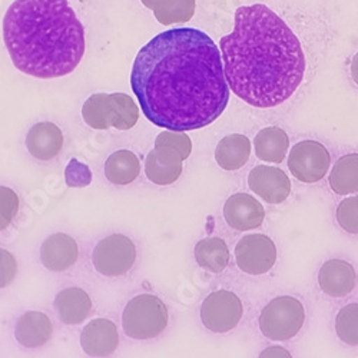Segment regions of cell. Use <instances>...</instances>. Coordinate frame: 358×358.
<instances>
[{"instance_id":"cell-29","label":"cell","mask_w":358,"mask_h":358,"mask_svg":"<svg viewBox=\"0 0 358 358\" xmlns=\"http://www.w3.org/2000/svg\"><path fill=\"white\" fill-rule=\"evenodd\" d=\"M337 222L348 234L358 235V195L348 196L337 206Z\"/></svg>"},{"instance_id":"cell-16","label":"cell","mask_w":358,"mask_h":358,"mask_svg":"<svg viewBox=\"0 0 358 358\" xmlns=\"http://www.w3.org/2000/svg\"><path fill=\"white\" fill-rule=\"evenodd\" d=\"M357 281L354 266L344 259L327 261L318 273V284L324 294L330 296H345L352 292Z\"/></svg>"},{"instance_id":"cell-4","label":"cell","mask_w":358,"mask_h":358,"mask_svg":"<svg viewBox=\"0 0 358 358\" xmlns=\"http://www.w3.org/2000/svg\"><path fill=\"white\" fill-rule=\"evenodd\" d=\"M83 121L94 129H132L139 119V108L127 94H95L82 106Z\"/></svg>"},{"instance_id":"cell-2","label":"cell","mask_w":358,"mask_h":358,"mask_svg":"<svg viewBox=\"0 0 358 358\" xmlns=\"http://www.w3.org/2000/svg\"><path fill=\"white\" fill-rule=\"evenodd\" d=\"M232 94L255 108H274L292 96L306 73V56L289 26L268 6L235 12V27L220 41Z\"/></svg>"},{"instance_id":"cell-14","label":"cell","mask_w":358,"mask_h":358,"mask_svg":"<svg viewBox=\"0 0 358 358\" xmlns=\"http://www.w3.org/2000/svg\"><path fill=\"white\" fill-rule=\"evenodd\" d=\"M79 247L73 238L64 232L49 235L41 247V261L53 273H62L78 261Z\"/></svg>"},{"instance_id":"cell-17","label":"cell","mask_w":358,"mask_h":358,"mask_svg":"<svg viewBox=\"0 0 358 358\" xmlns=\"http://www.w3.org/2000/svg\"><path fill=\"white\" fill-rule=\"evenodd\" d=\"M64 134L52 122H39L27 132L26 148L39 161H50L62 151Z\"/></svg>"},{"instance_id":"cell-11","label":"cell","mask_w":358,"mask_h":358,"mask_svg":"<svg viewBox=\"0 0 358 358\" xmlns=\"http://www.w3.org/2000/svg\"><path fill=\"white\" fill-rule=\"evenodd\" d=\"M250 189L268 203H281L291 194L288 175L275 166L258 165L248 175Z\"/></svg>"},{"instance_id":"cell-24","label":"cell","mask_w":358,"mask_h":358,"mask_svg":"<svg viewBox=\"0 0 358 358\" xmlns=\"http://www.w3.org/2000/svg\"><path fill=\"white\" fill-rule=\"evenodd\" d=\"M328 182L337 195L358 192V154L341 157L333 166Z\"/></svg>"},{"instance_id":"cell-33","label":"cell","mask_w":358,"mask_h":358,"mask_svg":"<svg viewBox=\"0 0 358 358\" xmlns=\"http://www.w3.org/2000/svg\"><path fill=\"white\" fill-rule=\"evenodd\" d=\"M350 69H351V78H352V80L355 82V85H358V52H357V53L354 55V57H352Z\"/></svg>"},{"instance_id":"cell-5","label":"cell","mask_w":358,"mask_h":358,"mask_svg":"<svg viewBox=\"0 0 358 358\" xmlns=\"http://www.w3.org/2000/svg\"><path fill=\"white\" fill-rule=\"evenodd\" d=\"M168 308L161 298L152 294L134 296L122 314L124 333L134 340L158 337L168 325Z\"/></svg>"},{"instance_id":"cell-30","label":"cell","mask_w":358,"mask_h":358,"mask_svg":"<svg viewBox=\"0 0 358 358\" xmlns=\"http://www.w3.org/2000/svg\"><path fill=\"white\" fill-rule=\"evenodd\" d=\"M65 179L69 187L83 188L92 182V173L86 164H82L78 159H71L65 169Z\"/></svg>"},{"instance_id":"cell-19","label":"cell","mask_w":358,"mask_h":358,"mask_svg":"<svg viewBox=\"0 0 358 358\" xmlns=\"http://www.w3.org/2000/svg\"><path fill=\"white\" fill-rule=\"evenodd\" d=\"M53 333L50 318L41 311H27L16 322L15 338L26 348L45 345Z\"/></svg>"},{"instance_id":"cell-6","label":"cell","mask_w":358,"mask_h":358,"mask_svg":"<svg viewBox=\"0 0 358 358\" xmlns=\"http://www.w3.org/2000/svg\"><path fill=\"white\" fill-rule=\"evenodd\" d=\"M306 310L300 300L282 295L268 303L259 315L261 333L273 341L294 338L304 325Z\"/></svg>"},{"instance_id":"cell-28","label":"cell","mask_w":358,"mask_h":358,"mask_svg":"<svg viewBox=\"0 0 358 358\" xmlns=\"http://www.w3.org/2000/svg\"><path fill=\"white\" fill-rule=\"evenodd\" d=\"M20 201L17 194L9 188L0 185V232L5 231L16 218Z\"/></svg>"},{"instance_id":"cell-32","label":"cell","mask_w":358,"mask_h":358,"mask_svg":"<svg viewBox=\"0 0 358 358\" xmlns=\"http://www.w3.org/2000/svg\"><path fill=\"white\" fill-rule=\"evenodd\" d=\"M258 358H292L291 352L280 345H271V347H266Z\"/></svg>"},{"instance_id":"cell-15","label":"cell","mask_w":358,"mask_h":358,"mask_svg":"<svg viewBox=\"0 0 358 358\" xmlns=\"http://www.w3.org/2000/svg\"><path fill=\"white\" fill-rule=\"evenodd\" d=\"M182 162V157L176 151L168 148H155L145 159L146 178L155 185H171L181 176Z\"/></svg>"},{"instance_id":"cell-34","label":"cell","mask_w":358,"mask_h":358,"mask_svg":"<svg viewBox=\"0 0 358 358\" xmlns=\"http://www.w3.org/2000/svg\"><path fill=\"white\" fill-rule=\"evenodd\" d=\"M141 2H142V5H143L145 8L152 9V6H154V3L157 2V0H141Z\"/></svg>"},{"instance_id":"cell-12","label":"cell","mask_w":358,"mask_h":358,"mask_svg":"<svg viewBox=\"0 0 358 358\" xmlns=\"http://www.w3.org/2000/svg\"><path fill=\"white\" fill-rule=\"evenodd\" d=\"M224 218L228 227L235 231H250L262 225L265 210L252 195L238 192L227 199Z\"/></svg>"},{"instance_id":"cell-9","label":"cell","mask_w":358,"mask_h":358,"mask_svg":"<svg viewBox=\"0 0 358 358\" xmlns=\"http://www.w3.org/2000/svg\"><path fill=\"white\" fill-rule=\"evenodd\" d=\"M331 157L328 149L318 141L307 139L292 146L288 168L289 172L304 184H315L327 175Z\"/></svg>"},{"instance_id":"cell-1","label":"cell","mask_w":358,"mask_h":358,"mask_svg":"<svg viewBox=\"0 0 358 358\" xmlns=\"http://www.w3.org/2000/svg\"><path fill=\"white\" fill-rule=\"evenodd\" d=\"M131 86L148 121L169 131L211 125L229 101L221 50L194 27L149 41L135 57Z\"/></svg>"},{"instance_id":"cell-21","label":"cell","mask_w":358,"mask_h":358,"mask_svg":"<svg viewBox=\"0 0 358 358\" xmlns=\"http://www.w3.org/2000/svg\"><path fill=\"white\" fill-rule=\"evenodd\" d=\"M255 155L264 162L281 164L289 148L287 132L278 127H268L261 129L254 139Z\"/></svg>"},{"instance_id":"cell-23","label":"cell","mask_w":358,"mask_h":358,"mask_svg":"<svg viewBox=\"0 0 358 358\" xmlns=\"http://www.w3.org/2000/svg\"><path fill=\"white\" fill-rule=\"evenodd\" d=\"M194 254L198 265L211 273L224 271L231 259L227 243L218 236L205 238V240L199 241L195 245Z\"/></svg>"},{"instance_id":"cell-27","label":"cell","mask_w":358,"mask_h":358,"mask_svg":"<svg viewBox=\"0 0 358 358\" xmlns=\"http://www.w3.org/2000/svg\"><path fill=\"white\" fill-rule=\"evenodd\" d=\"M155 148L172 149V151H176L185 161L192 152V142L187 132L166 129L157 136Z\"/></svg>"},{"instance_id":"cell-26","label":"cell","mask_w":358,"mask_h":358,"mask_svg":"<svg viewBox=\"0 0 358 358\" xmlns=\"http://www.w3.org/2000/svg\"><path fill=\"white\" fill-rule=\"evenodd\" d=\"M337 337L352 347L358 345V303L343 307L336 317Z\"/></svg>"},{"instance_id":"cell-31","label":"cell","mask_w":358,"mask_h":358,"mask_svg":"<svg viewBox=\"0 0 358 358\" xmlns=\"http://www.w3.org/2000/svg\"><path fill=\"white\" fill-rule=\"evenodd\" d=\"M17 274L16 258L8 251L0 248V289L8 287Z\"/></svg>"},{"instance_id":"cell-7","label":"cell","mask_w":358,"mask_h":358,"mask_svg":"<svg viewBox=\"0 0 358 358\" xmlns=\"http://www.w3.org/2000/svg\"><path fill=\"white\" fill-rule=\"evenodd\" d=\"M136 261V247L129 236L112 234L98 243L92 252L95 270L105 277H121L129 273Z\"/></svg>"},{"instance_id":"cell-13","label":"cell","mask_w":358,"mask_h":358,"mask_svg":"<svg viewBox=\"0 0 358 358\" xmlns=\"http://www.w3.org/2000/svg\"><path fill=\"white\" fill-rule=\"evenodd\" d=\"M117 345V328L110 320L95 318L89 321L80 333V347L89 357H109L116 351Z\"/></svg>"},{"instance_id":"cell-25","label":"cell","mask_w":358,"mask_h":358,"mask_svg":"<svg viewBox=\"0 0 358 358\" xmlns=\"http://www.w3.org/2000/svg\"><path fill=\"white\" fill-rule=\"evenodd\" d=\"M195 9V0H157L151 10L159 23L169 26L173 23L189 22Z\"/></svg>"},{"instance_id":"cell-20","label":"cell","mask_w":358,"mask_h":358,"mask_svg":"<svg viewBox=\"0 0 358 358\" xmlns=\"http://www.w3.org/2000/svg\"><path fill=\"white\" fill-rule=\"evenodd\" d=\"M251 142L243 134H232L220 141L215 149V161L225 171L241 169L250 159Z\"/></svg>"},{"instance_id":"cell-8","label":"cell","mask_w":358,"mask_h":358,"mask_svg":"<svg viewBox=\"0 0 358 358\" xmlns=\"http://www.w3.org/2000/svg\"><path fill=\"white\" fill-rule=\"evenodd\" d=\"M244 314L243 303L236 294L218 289L208 295L201 306V321L206 330L224 334L240 324Z\"/></svg>"},{"instance_id":"cell-18","label":"cell","mask_w":358,"mask_h":358,"mask_svg":"<svg viewBox=\"0 0 358 358\" xmlns=\"http://www.w3.org/2000/svg\"><path fill=\"white\" fill-rule=\"evenodd\" d=\"M57 318L66 325L83 322L92 311V300L86 291L78 287L65 288L59 292L53 301Z\"/></svg>"},{"instance_id":"cell-22","label":"cell","mask_w":358,"mask_h":358,"mask_svg":"<svg viewBox=\"0 0 358 358\" xmlns=\"http://www.w3.org/2000/svg\"><path fill=\"white\" fill-rule=\"evenodd\" d=\"M141 173L139 158L128 149H121L109 155L105 162V175L115 185H129Z\"/></svg>"},{"instance_id":"cell-3","label":"cell","mask_w":358,"mask_h":358,"mask_svg":"<svg viewBox=\"0 0 358 358\" xmlns=\"http://www.w3.org/2000/svg\"><path fill=\"white\" fill-rule=\"evenodd\" d=\"M3 41L13 65L39 79L72 73L85 55V29L68 0H15Z\"/></svg>"},{"instance_id":"cell-10","label":"cell","mask_w":358,"mask_h":358,"mask_svg":"<svg viewBox=\"0 0 358 358\" xmlns=\"http://www.w3.org/2000/svg\"><path fill=\"white\" fill-rule=\"evenodd\" d=\"M235 261L240 270L250 275L266 274L277 262V247L264 234L245 235L235 247Z\"/></svg>"}]
</instances>
